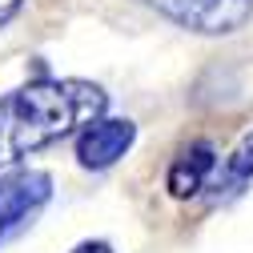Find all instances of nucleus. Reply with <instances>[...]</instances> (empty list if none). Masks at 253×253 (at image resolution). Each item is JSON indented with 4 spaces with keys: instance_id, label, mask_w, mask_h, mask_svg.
Wrapping results in <instances>:
<instances>
[{
    "instance_id": "nucleus-4",
    "label": "nucleus",
    "mask_w": 253,
    "mask_h": 253,
    "mask_svg": "<svg viewBox=\"0 0 253 253\" xmlns=\"http://www.w3.org/2000/svg\"><path fill=\"white\" fill-rule=\"evenodd\" d=\"M137 129H133V121H97V125H88V129L77 137V157H81V165L84 169H109L117 157L129 153Z\"/></svg>"
},
{
    "instance_id": "nucleus-6",
    "label": "nucleus",
    "mask_w": 253,
    "mask_h": 253,
    "mask_svg": "<svg viewBox=\"0 0 253 253\" xmlns=\"http://www.w3.org/2000/svg\"><path fill=\"white\" fill-rule=\"evenodd\" d=\"M225 177H229V185H241V181L253 177V133H245L241 145L233 149L229 165H225Z\"/></svg>"
},
{
    "instance_id": "nucleus-3",
    "label": "nucleus",
    "mask_w": 253,
    "mask_h": 253,
    "mask_svg": "<svg viewBox=\"0 0 253 253\" xmlns=\"http://www.w3.org/2000/svg\"><path fill=\"white\" fill-rule=\"evenodd\" d=\"M149 4L197 33H233L253 16V0H149Z\"/></svg>"
},
{
    "instance_id": "nucleus-7",
    "label": "nucleus",
    "mask_w": 253,
    "mask_h": 253,
    "mask_svg": "<svg viewBox=\"0 0 253 253\" xmlns=\"http://www.w3.org/2000/svg\"><path fill=\"white\" fill-rule=\"evenodd\" d=\"M73 253H113V249H109L105 241H84V245H77Z\"/></svg>"
},
{
    "instance_id": "nucleus-1",
    "label": "nucleus",
    "mask_w": 253,
    "mask_h": 253,
    "mask_svg": "<svg viewBox=\"0 0 253 253\" xmlns=\"http://www.w3.org/2000/svg\"><path fill=\"white\" fill-rule=\"evenodd\" d=\"M109 97L88 81H33L0 101V169L37 153L77 125H97Z\"/></svg>"
},
{
    "instance_id": "nucleus-8",
    "label": "nucleus",
    "mask_w": 253,
    "mask_h": 253,
    "mask_svg": "<svg viewBox=\"0 0 253 253\" xmlns=\"http://www.w3.org/2000/svg\"><path fill=\"white\" fill-rule=\"evenodd\" d=\"M20 8V0H0V24H8V16Z\"/></svg>"
},
{
    "instance_id": "nucleus-5",
    "label": "nucleus",
    "mask_w": 253,
    "mask_h": 253,
    "mask_svg": "<svg viewBox=\"0 0 253 253\" xmlns=\"http://www.w3.org/2000/svg\"><path fill=\"white\" fill-rule=\"evenodd\" d=\"M213 165H217V153H213L209 141L189 145L177 161H173V169H169V193H173V197H193L197 189H205Z\"/></svg>"
},
{
    "instance_id": "nucleus-2",
    "label": "nucleus",
    "mask_w": 253,
    "mask_h": 253,
    "mask_svg": "<svg viewBox=\"0 0 253 253\" xmlns=\"http://www.w3.org/2000/svg\"><path fill=\"white\" fill-rule=\"evenodd\" d=\"M52 197V181L41 169H12L0 177V245L16 237Z\"/></svg>"
}]
</instances>
